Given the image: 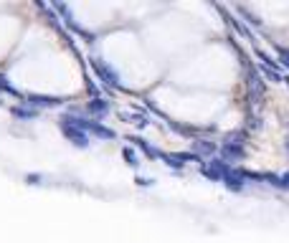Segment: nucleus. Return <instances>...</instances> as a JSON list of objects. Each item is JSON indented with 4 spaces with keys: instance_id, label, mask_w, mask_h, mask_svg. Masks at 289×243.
I'll return each instance as SVG.
<instances>
[{
    "instance_id": "1",
    "label": "nucleus",
    "mask_w": 289,
    "mask_h": 243,
    "mask_svg": "<svg viewBox=\"0 0 289 243\" xmlns=\"http://www.w3.org/2000/svg\"><path fill=\"white\" fill-rule=\"evenodd\" d=\"M61 129H64V134L76 144V147H86L89 144V137H86V132L84 129H79L74 122H71V117H66V119H61Z\"/></svg>"
},
{
    "instance_id": "2",
    "label": "nucleus",
    "mask_w": 289,
    "mask_h": 243,
    "mask_svg": "<svg viewBox=\"0 0 289 243\" xmlns=\"http://www.w3.org/2000/svg\"><path fill=\"white\" fill-rule=\"evenodd\" d=\"M94 69H97V74H99V76H102L109 86H119V76H117L109 66H104L102 61H97V59H94Z\"/></svg>"
},
{
    "instance_id": "3",
    "label": "nucleus",
    "mask_w": 289,
    "mask_h": 243,
    "mask_svg": "<svg viewBox=\"0 0 289 243\" xmlns=\"http://www.w3.org/2000/svg\"><path fill=\"white\" fill-rule=\"evenodd\" d=\"M28 104H33V107H59L61 99H54V96H28Z\"/></svg>"
},
{
    "instance_id": "4",
    "label": "nucleus",
    "mask_w": 289,
    "mask_h": 243,
    "mask_svg": "<svg viewBox=\"0 0 289 243\" xmlns=\"http://www.w3.org/2000/svg\"><path fill=\"white\" fill-rule=\"evenodd\" d=\"M89 109H94V112H107V104H104V102H99V99H94V102L89 104Z\"/></svg>"
},
{
    "instance_id": "5",
    "label": "nucleus",
    "mask_w": 289,
    "mask_h": 243,
    "mask_svg": "<svg viewBox=\"0 0 289 243\" xmlns=\"http://www.w3.org/2000/svg\"><path fill=\"white\" fill-rule=\"evenodd\" d=\"M198 150H201V152H211V155H213V152H216V144H211V142H198Z\"/></svg>"
},
{
    "instance_id": "6",
    "label": "nucleus",
    "mask_w": 289,
    "mask_h": 243,
    "mask_svg": "<svg viewBox=\"0 0 289 243\" xmlns=\"http://www.w3.org/2000/svg\"><path fill=\"white\" fill-rule=\"evenodd\" d=\"M13 114H16V117H21V119H31V117H33V112H26V109H16Z\"/></svg>"
},
{
    "instance_id": "7",
    "label": "nucleus",
    "mask_w": 289,
    "mask_h": 243,
    "mask_svg": "<svg viewBox=\"0 0 289 243\" xmlns=\"http://www.w3.org/2000/svg\"><path fill=\"white\" fill-rule=\"evenodd\" d=\"M259 59H261V61H264L266 66H276V61H271V59H269V56H266L264 51H259Z\"/></svg>"
},
{
    "instance_id": "8",
    "label": "nucleus",
    "mask_w": 289,
    "mask_h": 243,
    "mask_svg": "<svg viewBox=\"0 0 289 243\" xmlns=\"http://www.w3.org/2000/svg\"><path fill=\"white\" fill-rule=\"evenodd\" d=\"M124 157L129 160V165H137V157H134V155H132L129 150H124Z\"/></svg>"
},
{
    "instance_id": "9",
    "label": "nucleus",
    "mask_w": 289,
    "mask_h": 243,
    "mask_svg": "<svg viewBox=\"0 0 289 243\" xmlns=\"http://www.w3.org/2000/svg\"><path fill=\"white\" fill-rule=\"evenodd\" d=\"M281 61H284L286 66H289V51H281Z\"/></svg>"
},
{
    "instance_id": "10",
    "label": "nucleus",
    "mask_w": 289,
    "mask_h": 243,
    "mask_svg": "<svg viewBox=\"0 0 289 243\" xmlns=\"http://www.w3.org/2000/svg\"><path fill=\"white\" fill-rule=\"evenodd\" d=\"M286 81H289V79H286Z\"/></svg>"
}]
</instances>
